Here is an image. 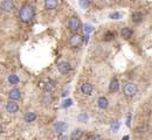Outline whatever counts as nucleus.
Returning a JSON list of instances; mask_svg holds the SVG:
<instances>
[{
  "mask_svg": "<svg viewBox=\"0 0 152 140\" xmlns=\"http://www.w3.org/2000/svg\"><path fill=\"white\" fill-rule=\"evenodd\" d=\"M143 19H144V15H143V13H140V12H133L132 14H131V20H132V22H134V23L142 22Z\"/></svg>",
  "mask_w": 152,
  "mask_h": 140,
  "instance_id": "nucleus-13",
  "label": "nucleus"
},
{
  "mask_svg": "<svg viewBox=\"0 0 152 140\" xmlns=\"http://www.w3.org/2000/svg\"><path fill=\"white\" fill-rule=\"evenodd\" d=\"M97 105H98L99 109L105 110V109H108V106H109V100H108L107 97L102 96V97H99L98 100H97Z\"/></svg>",
  "mask_w": 152,
  "mask_h": 140,
  "instance_id": "nucleus-12",
  "label": "nucleus"
},
{
  "mask_svg": "<svg viewBox=\"0 0 152 140\" xmlns=\"http://www.w3.org/2000/svg\"><path fill=\"white\" fill-rule=\"evenodd\" d=\"M93 90H94V88H93V85H91L90 83H83V84L81 85V91H82L83 95L89 96V95L93 94Z\"/></svg>",
  "mask_w": 152,
  "mask_h": 140,
  "instance_id": "nucleus-10",
  "label": "nucleus"
},
{
  "mask_svg": "<svg viewBox=\"0 0 152 140\" xmlns=\"http://www.w3.org/2000/svg\"><path fill=\"white\" fill-rule=\"evenodd\" d=\"M68 92H69V91H67V90H64V91H63V94H62V96H63V97H66V96L68 95Z\"/></svg>",
  "mask_w": 152,
  "mask_h": 140,
  "instance_id": "nucleus-32",
  "label": "nucleus"
},
{
  "mask_svg": "<svg viewBox=\"0 0 152 140\" xmlns=\"http://www.w3.org/2000/svg\"><path fill=\"white\" fill-rule=\"evenodd\" d=\"M82 136H83V132L80 128H76L70 134V140H81L82 139Z\"/></svg>",
  "mask_w": 152,
  "mask_h": 140,
  "instance_id": "nucleus-17",
  "label": "nucleus"
},
{
  "mask_svg": "<svg viewBox=\"0 0 152 140\" xmlns=\"http://www.w3.org/2000/svg\"><path fill=\"white\" fill-rule=\"evenodd\" d=\"M93 29H94V28H93L91 25H86V26H84V32H86L87 35H89V33H90Z\"/></svg>",
  "mask_w": 152,
  "mask_h": 140,
  "instance_id": "nucleus-26",
  "label": "nucleus"
},
{
  "mask_svg": "<svg viewBox=\"0 0 152 140\" xmlns=\"http://www.w3.org/2000/svg\"><path fill=\"white\" fill-rule=\"evenodd\" d=\"M37 119V115L34 113V112H26L25 113V116H23V120L26 121V123H32V121H34V120Z\"/></svg>",
  "mask_w": 152,
  "mask_h": 140,
  "instance_id": "nucleus-18",
  "label": "nucleus"
},
{
  "mask_svg": "<svg viewBox=\"0 0 152 140\" xmlns=\"http://www.w3.org/2000/svg\"><path fill=\"white\" fill-rule=\"evenodd\" d=\"M90 5V2L89 1H87V0H81L80 1V6L82 7V8H84V9H87V7Z\"/></svg>",
  "mask_w": 152,
  "mask_h": 140,
  "instance_id": "nucleus-25",
  "label": "nucleus"
},
{
  "mask_svg": "<svg viewBox=\"0 0 152 140\" xmlns=\"http://www.w3.org/2000/svg\"><path fill=\"white\" fill-rule=\"evenodd\" d=\"M8 82H10L11 84H17V83H19V78H18L17 75L12 74V75L8 76Z\"/></svg>",
  "mask_w": 152,
  "mask_h": 140,
  "instance_id": "nucleus-22",
  "label": "nucleus"
},
{
  "mask_svg": "<svg viewBox=\"0 0 152 140\" xmlns=\"http://www.w3.org/2000/svg\"><path fill=\"white\" fill-rule=\"evenodd\" d=\"M77 120H78L80 123H86V121L88 120V115H87L86 112H81V113L77 116Z\"/></svg>",
  "mask_w": 152,
  "mask_h": 140,
  "instance_id": "nucleus-21",
  "label": "nucleus"
},
{
  "mask_svg": "<svg viewBox=\"0 0 152 140\" xmlns=\"http://www.w3.org/2000/svg\"><path fill=\"white\" fill-rule=\"evenodd\" d=\"M130 120H131V115H129V117H128V121H126L128 126H130Z\"/></svg>",
  "mask_w": 152,
  "mask_h": 140,
  "instance_id": "nucleus-31",
  "label": "nucleus"
},
{
  "mask_svg": "<svg viewBox=\"0 0 152 140\" xmlns=\"http://www.w3.org/2000/svg\"><path fill=\"white\" fill-rule=\"evenodd\" d=\"M109 17H110V19H113V20H118V19H121V18L123 17V14L119 13V12H115V13H111Z\"/></svg>",
  "mask_w": 152,
  "mask_h": 140,
  "instance_id": "nucleus-23",
  "label": "nucleus"
},
{
  "mask_svg": "<svg viewBox=\"0 0 152 140\" xmlns=\"http://www.w3.org/2000/svg\"><path fill=\"white\" fill-rule=\"evenodd\" d=\"M73 104V100L72 99H67L63 102V104H62V107H68V106H70Z\"/></svg>",
  "mask_w": 152,
  "mask_h": 140,
  "instance_id": "nucleus-29",
  "label": "nucleus"
},
{
  "mask_svg": "<svg viewBox=\"0 0 152 140\" xmlns=\"http://www.w3.org/2000/svg\"><path fill=\"white\" fill-rule=\"evenodd\" d=\"M43 103L46 105H50L53 103V96H52L50 92H46L45 94V96H43Z\"/></svg>",
  "mask_w": 152,
  "mask_h": 140,
  "instance_id": "nucleus-20",
  "label": "nucleus"
},
{
  "mask_svg": "<svg viewBox=\"0 0 152 140\" xmlns=\"http://www.w3.org/2000/svg\"><path fill=\"white\" fill-rule=\"evenodd\" d=\"M137 132H139V133L146 132V126H145V125H140V126H138V127H137Z\"/></svg>",
  "mask_w": 152,
  "mask_h": 140,
  "instance_id": "nucleus-28",
  "label": "nucleus"
},
{
  "mask_svg": "<svg viewBox=\"0 0 152 140\" xmlns=\"http://www.w3.org/2000/svg\"><path fill=\"white\" fill-rule=\"evenodd\" d=\"M119 89V82L117 78H113L111 82H110V85H109V90L111 92H117Z\"/></svg>",
  "mask_w": 152,
  "mask_h": 140,
  "instance_id": "nucleus-16",
  "label": "nucleus"
},
{
  "mask_svg": "<svg viewBox=\"0 0 152 140\" xmlns=\"http://www.w3.org/2000/svg\"><path fill=\"white\" fill-rule=\"evenodd\" d=\"M57 6H58V2L55 0H46L45 1V8L46 9H55Z\"/></svg>",
  "mask_w": 152,
  "mask_h": 140,
  "instance_id": "nucleus-14",
  "label": "nucleus"
},
{
  "mask_svg": "<svg viewBox=\"0 0 152 140\" xmlns=\"http://www.w3.org/2000/svg\"><path fill=\"white\" fill-rule=\"evenodd\" d=\"M8 97H10V99L13 100V102L19 100L20 98H21V91H20L19 89L14 88V89L10 90V92H8Z\"/></svg>",
  "mask_w": 152,
  "mask_h": 140,
  "instance_id": "nucleus-8",
  "label": "nucleus"
},
{
  "mask_svg": "<svg viewBox=\"0 0 152 140\" xmlns=\"http://www.w3.org/2000/svg\"><path fill=\"white\" fill-rule=\"evenodd\" d=\"M88 140H102V137L99 134H91V136H89Z\"/></svg>",
  "mask_w": 152,
  "mask_h": 140,
  "instance_id": "nucleus-27",
  "label": "nucleus"
},
{
  "mask_svg": "<svg viewBox=\"0 0 152 140\" xmlns=\"http://www.w3.org/2000/svg\"><path fill=\"white\" fill-rule=\"evenodd\" d=\"M0 9H1V12H5V13L12 12V11L14 9V4H13V1H11V0H5V1H2V2L0 4Z\"/></svg>",
  "mask_w": 152,
  "mask_h": 140,
  "instance_id": "nucleus-6",
  "label": "nucleus"
},
{
  "mask_svg": "<svg viewBox=\"0 0 152 140\" xmlns=\"http://www.w3.org/2000/svg\"><path fill=\"white\" fill-rule=\"evenodd\" d=\"M115 38H116V32L114 30H108L104 34V41H111L114 40Z\"/></svg>",
  "mask_w": 152,
  "mask_h": 140,
  "instance_id": "nucleus-19",
  "label": "nucleus"
},
{
  "mask_svg": "<svg viewBox=\"0 0 152 140\" xmlns=\"http://www.w3.org/2000/svg\"><path fill=\"white\" fill-rule=\"evenodd\" d=\"M55 86H56V82H55V81L48 80L46 83H45V86H43V88H45V90H46L47 92H50Z\"/></svg>",
  "mask_w": 152,
  "mask_h": 140,
  "instance_id": "nucleus-15",
  "label": "nucleus"
},
{
  "mask_svg": "<svg viewBox=\"0 0 152 140\" xmlns=\"http://www.w3.org/2000/svg\"><path fill=\"white\" fill-rule=\"evenodd\" d=\"M57 70H58V73H60V74L66 75V74L70 73V70H72V65H70V63H69V62L62 61V62H60V63L57 64Z\"/></svg>",
  "mask_w": 152,
  "mask_h": 140,
  "instance_id": "nucleus-5",
  "label": "nucleus"
},
{
  "mask_svg": "<svg viewBox=\"0 0 152 140\" xmlns=\"http://www.w3.org/2000/svg\"><path fill=\"white\" fill-rule=\"evenodd\" d=\"M81 27V20L78 17H72L68 22V28L73 34H77L78 29Z\"/></svg>",
  "mask_w": 152,
  "mask_h": 140,
  "instance_id": "nucleus-3",
  "label": "nucleus"
},
{
  "mask_svg": "<svg viewBox=\"0 0 152 140\" xmlns=\"http://www.w3.org/2000/svg\"><path fill=\"white\" fill-rule=\"evenodd\" d=\"M67 128H68V125L64 121H57V123L54 124V130L56 131L58 134H62Z\"/></svg>",
  "mask_w": 152,
  "mask_h": 140,
  "instance_id": "nucleus-9",
  "label": "nucleus"
},
{
  "mask_svg": "<svg viewBox=\"0 0 152 140\" xmlns=\"http://www.w3.org/2000/svg\"><path fill=\"white\" fill-rule=\"evenodd\" d=\"M68 138L67 137H64V136H62V134H58V137H57V140H67Z\"/></svg>",
  "mask_w": 152,
  "mask_h": 140,
  "instance_id": "nucleus-30",
  "label": "nucleus"
},
{
  "mask_svg": "<svg viewBox=\"0 0 152 140\" xmlns=\"http://www.w3.org/2000/svg\"><path fill=\"white\" fill-rule=\"evenodd\" d=\"M69 44L73 48H80L83 44V38L81 35H78V34H73L69 38Z\"/></svg>",
  "mask_w": 152,
  "mask_h": 140,
  "instance_id": "nucleus-4",
  "label": "nucleus"
},
{
  "mask_svg": "<svg viewBox=\"0 0 152 140\" xmlns=\"http://www.w3.org/2000/svg\"><path fill=\"white\" fill-rule=\"evenodd\" d=\"M138 91V88H137V84L133 83V82H128L125 85H124V89H123V92L126 97H133Z\"/></svg>",
  "mask_w": 152,
  "mask_h": 140,
  "instance_id": "nucleus-2",
  "label": "nucleus"
},
{
  "mask_svg": "<svg viewBox=\"0 0 152 140\" xmlns=\"http://www.w3.org/2000/svg\"><path fill=\"white\" fill-rule=\"evenodd\" d=\"M118 128H119V123H118L117 120H114V121L111 123V131H113V132H117Z\"/></svg>",
  "mask_w": 152,
  "mask_h": 140,
  "instance_id": "nucleus-24",
  "label": "nucleus"
},
{
  "mask_svg": "<svg viewBox=\"0 0 152 140\" xmlns=\"http://www.w3.org/2000/svg\"><path fill=\"white\" fill-rule=\"evenodd\" d=\"M35 17V9L34 6L31 4H25L19 9V19L22 22H31Z\"/></svg>",
  "mask_w": 152,
  "mask_h": 140,
  "instance_id": "nucleus-1",
  "label": "nucleus"
},
{
  "mask_svg": "<svg viewBox=\"0 0 152 140\" xmlns=\"http://www.w3.org/2000/svg\"><path fill=\"white\" fill-rule=\"evenodd\" d=\"M122 140H129V136H125V137H123Z\"/></svg>",
  "mask_w": 152,
  "mask_h": 140,
  "instance_id": "nucleus-34",
  "label": "nucleus"
},
{
  "mask_svg": "<svg viewBox=\"0 0 152 140\" xmlns=\"http://www.w3.org/2000/svg\"><path fill=\"white\" fill-rule=\"evenodd\" d=\"M6 110H7V112H10V113H17V112L19 111V105H18V103H15V102H13V100H10V102L6 104Z\"/></svg>",
  "mask_w": 152,
  "mask_h": 140,
  "instance_id": "nucleus-7",
  "label": "nucleus"
},
{
  "mask_svg": "<svg viewBox=\"0 0 152 140\" xmlns=\"http://www.w3.org/2000/svg\"><path fill=\"white\" fill-rule=\"evenodd\" d=\"M133 34V30L129 27H124L122 30H121V36L124 39V40H129Z\"/></svg>",
  "mask_w": 152,
  "mask_h": 140,
  "instance_id": "nucleus-11",
  "label": "nucleus"
},
{
  "mask_svg": "<svg viewBox=\"0 0 152 140\" xmlns=\"http://www.w3.org/2000/svg\"><path fill=\"white\" fill-rule=\"evenodd\" d=\"M4 132V127H2V125L0 124V133H2Z\"/></svg>",
  "mask_w": 152,
  "mask_h": 140,
  "instance_id": "nucleus-33",
  "label": "nucleus"
}]
</instances>
